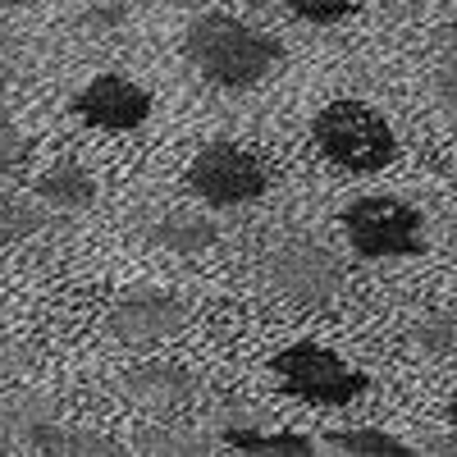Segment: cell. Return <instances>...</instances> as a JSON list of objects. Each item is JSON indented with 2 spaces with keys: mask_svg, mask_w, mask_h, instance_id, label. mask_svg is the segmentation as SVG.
<instances>
[{
  "mask_svg": "<svg viewBox=\"0 0 457 457\" xmlns=\"http://www.w3.org/2000/svg\"><path fill=\"white\" fill-rule=\"evenodd\" d=\"M183 55L202 79H211L215 87H256L265 79H275L284 64V46L279 37L261 32L234 14H202L193 19L183 37Z\"/></svg>",
  "mask_w": 457,
  "mask_h": 457,
  "instance_id": "cell-1",
  "label": "cell"
},
{
  "mask_svg": "<svg viewBox=\"0 0 457 457\" xmlns=\"http://www.w3.org/2000/svg\"><path fill=\"white\" fill-rule=\"evenodd\" d=\"M312 137L325 151V161L348 174H379L398 156V137L385 124V114L361 101H329L312 120Z\"/></svg>",
  "mask_w": 457,
  "mask_h": 457,
  "instance_id": "cell-2",
  "label": "cell"
},
{
  "mask_svg": "<svg viewBox=\"0 0 457 457\" xmlns=\"http://www.w3.org/2000/svg\"><path fill=\"white\" fill-rule=\"evenodd\" d=\"M270 370L279 379V394L316 407H348L370 389V375L348 366L338 353L320 343H288L284 353L270 357Z\"/></svg>",
  "mask_w": 457,
  "mask_h": 457,
  "instance_id": "cell-3",
  "label": "cell"
},
{
  "mask_svg": "<svg viewBox=\"0 0 457 457\" xmlns=\"http://www.w3.org/2000/svg\"><path fill=\"white\" fill-rule=\"evenodd\" d=\"M343 234H348V247L366 261L426 252V220L403 197H357L343 211Z\"/></svg>",
  "mask_w": 457,
  "mask_h": 457,
  "instance_id": "cell-4",
  "label": "cell"
},
{
  "mask_svg": "<svg viewBox=\"0 0 457 457\" xmlns=\"http://www.w3.org/2000/svg\"><path fill=\"white\" fill-rule=\"evenodd\" d=\"M265 284L293 307H329L343 293V261L320 238H284L265 256Z\"/></svg>",
  "mask_w": 457,
  "mask_h": 457,
  "instance_id": "cell-5",
  "label": "cell"
},
{
  "mask_svg": "<svg viewBox=\"0 0 457 457\" xmlns=\"http://www.w3.org/2000/svg\"><path fill=\"white\" fill-rule=\"evenodd\" d=\"M187 187H193V197H202L206 206H247V202L265 197L270 170H265L247 146L206 142L193 156V165H187Z\"/></svg>",
  "mask_w": 457,
  "mask_h": 457,
  "instance_id": "cell-6",
  "label": "cell"
},
{
  "mask_svg": "<svg viewBox=\"0 0 457 457\" xmlns=\"http://www.w3.org/2000/svg\"><path fill=\"white\" fill-rule=\"evenodd\" d=\"M105 329L120 343H165L187 329V307L174 293L161 288H133L110 307Z\"/></svg>",
  "mask_w": 457,
  "mask_h": 457,
  "instance_id": "cell-7",
  "label": "cell"
},
{
  "mask_svg": "<svg viewBox=\"0 0 457 457\" xmlns=\"http://www.w3.org/2000/svg\"><path fill=\"white\" fill-rule=\"evenodd\" d=\"M73 114L105 133H133L151 120V92L137 87L124 73H96V79L73 96Z\"/></svg>",
  "mask_w": 457,
  "mask_h": 457,
  "instance_id": "cell-8",
  "label": "cell"
},
{
  "mask_svg": "<svg viewBox=\"0 0 457 457\" xmlns=\"http://www.w3.org/2000/svg\"><path fill=\"white\" fill-rule=\"evenodd\" d=\"M120 394L146 411H179L197 398V375L170 361H142L120 375Z\"/></svg>",
  "mask_w": 457,
  "mask_h": 457,
  "instance_id": "cell-9",
  "label": "cell"
},
{
  "mask_svg": "<svg viewBox=\"0 0 457 457\" xmlns=\"http://www.w3.org/2000/svg\"><path fill=\"white\" fill-rule=\"evenodd\" d=\"M32 193L55 215H79V211H92V202H96V179L79 161H55V165H46L42 174H37Z\"/></svg>",
  "mask_w": 457,
  "mask_h": 457,
  "instance_id": "cell-10",
  "label": "cell"
},
{
  "mask_svg": "<svg viewBox=\"0 0 457 457\" xmlns=\"http://www.w3.org/2000/svg\"><path fill=\"white\" fill-rule=\"evenodd\" d=\"M215 238H220V228L202 211H165L146 228V243L161 252H174V256H197V252L215 247Z\"/></svg>",
  "mask_w": 457,
  "mask_h": 457,
  "instance_id": "cell-11",
  "label": "cell"
},
{
  "mask_svg": "<svg viewBox=\"0 0 457 457\" xmlns=\"http://www.w3.org/2000/svg\"><path fill=\"white\" fill-rule=\"evenodd\" d=\"M220 439L238 453H279V457H312L316 444L307 435H288V430H252V426H224Z\"/></svg>",
  "mask_w": 457,
  "mask_h": 457,
  "instance_id": "cell-12",
  "label": "cell"
},
{
  "mask_svg": "<svg viewBox=\"0 0 457 457\" xmlns=\"http://www.w3.org/2000/svg\"><path fill=\"white\" fill-rule=\"evenodd\" d=\"M329 448L353 453V457H411V448H407L403 439H394L389 430H375V426L329 430Z\"/></svg>",
  "mask_w": 457,
  "mask_h": 457,
  "instance_id": "cell-13",
  "label": "cell"
},
{
  "mask_svg": "<svg viewBox=\"0 0 457 457\" xmlns=\"http://www.w3.org/2000/svg\"><path fill=\"white\" fill-rule=\"evenodd\" d=\"M23 439H28V448H37V453H120L114 444H105V439L69 435V430L55 426V421H37V426H28Z\"/></svg>",
  "mask_w": 457,
  "mask_h": 457,
  "instance_id": "cell-14",
  "label": "cell"
},
{
  "mask_svg": "<svg viewBox=\"0 0 457 457\" xmlns=\"http://www.w3.org/2000/svg\"><path fill=\"white\" fill-rule=\"evenodd\" d=\"M42 228H46V211H37L14 193H0V247H14L32 234H42Z\"/></svg>",
  "mask_w": 457,
  "mask_h": 457,
  "instance_id": "cell-15",
  "label": "cell"
},
{
  "mask_svg": "<svg viewBox=\"0 0 457 457\" xmlns=\"http://www.w3.org/2000/svg\"><path fill=\"white\" fill-rule=\"evenodd\" d=\"M411 343H416L421 353H430V357H448V353H457V307L435 312V316H426V320H416Z\"/></svg>",
  "mask_w": 457,
  "mask_h": 457,
  "instance_id": "cell-16",
  "label": "cell"
},
{
  "mask_svg": "<svg viewBox=\"0 0 457 457\" xmlns=\"http://www.w3.org/2000/svg\"><path fill=\"white\" fill-rule=\"evenodd\" d=\"M284 5L288 14H297L302 23H316V28H334L357 14V0H284Z\"/></svg>",
  "mask_w": 457,
  "mask_h": 457,
  "instance_id": "cell-17",
  "label": "cell"
},
{
  "mask_svg": "<svg viewBox=\"0 0 457 457\" xmlns=\"http://www.w3.org/2000/svg\"><path fill=\"white\" fill-rule=\"evenodd\" d=\"M28 151H32L28 133H23L14 120H5V114H0V179L19 174V170H23V161H28Z\"/></svg>",
  "mask_w": 457,
  "mask_h": 457,
  "instance_id": "cell-18",
  "label": "cell"
},
{
  "mask_svg": "<svg viewBox=\"0 0 457 457\" xmlns=\"http://www.w3.org/2000/svg\"><path fill=\"white\" fill-rule=\"evenodd\" d=\"M430 87H435L439 110L457 114V51H448V55L435 64V79H430Z\"/></svg>",
  "mask_w": 457,
  "mask_h": 457,
  "instance_id": "cell-19",
  "label": "cell"
},
{
  "mask_svg": "<svg viewBox=\"0 0 457 457\" xmlns=\"http://www.w3.org/2000/svg\"><path fill=\"white\" fill-rule=\"evenodd\" d=\"M142 448H156V453H206V444H197V439H165V435L146 439Z\"/></svg>",
  "mask_w": 457,
  "mask_h": 457,
  "instance_id": "cell-20",
  "label": "cell"
},
{
  "mask_svg": "<svg viewBox=\"0 0 457 457\" xmlns=\"http://www.w3.org/2000/svg\"><path fill=\"white\" fill-rule=\"evenodd\" d=\"M19 366H23V348H19L14 338H5V334H0V379H5V375H14Z\"/></svg>",
  "mask_w": 457,
  "mask_h": 457,
  "instance_id": "cell-21",
  "label": "cell"
},
{
  "mask_svg": "<svg viewBox=\"0 0 457 457\" xmlns=\"http://www.w3.org/2000/svg\"><path fill=\"white\" fill-rule=\"evenodd\" d=\"M448 426H453V430H457V403H453V407H448Z\"/></svg>",
  "mask_w": 457,
  "mask_h": 457,
  "instance_id": "cell-22",
  "label": "cell"
},
{
  "mask_svg": "<svg viewBox=\"0 0 457 457\" xmlns=\"http://www.w3.org/2000/svg\"><path fill=\"white\" fill-rule=\"evenodd\" d=\"M0 453H10V444H5V439H0Z\"/></svg>",
  "mask_w": 457,
  "mask_h": 457,
  "instance_id": "cell-23",
  "label": "cell"
}]
</instances>
